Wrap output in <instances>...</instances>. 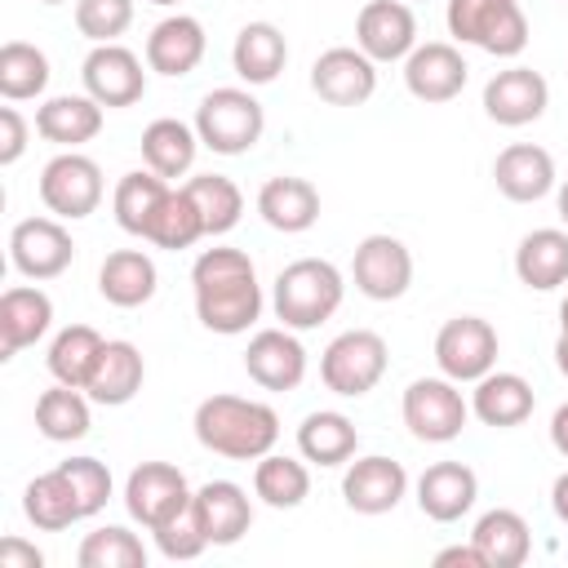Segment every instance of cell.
I'll return each mask as SVG.
<instances>
[{"mask_svg": "<svg viewBox=\"0 0 568 568\" xmlns=\"http://www.w3.org/2000/svg\"><path fill=\"white\" fill-rule=\"evenodd\" d=\"M191 297H195V320L217 337L248 333L266 306L253 257L226 244H213L191 262Z\"/></svg>", "mask_w": 568, "mask_h": 568, "instance_id": "obj_1", "label": "cell"}, {"mask_svg": "<svg viewBox=\"0 0 568 568\" xmlns=\"http://www.w3.org/2000/svg\"><path fill=\"white\" fill-rule=\"evenodd\" d=\"M191 430H195L200 448H209L226 462H257L280 444V413L262 399L209 395L195 404Z\"/></svg>", "mask_w": 568, "mask_h": 568, "instance_id": "obj_2", "label": "cell"}, {"mask_svg": "<svg viewBox=\"0 0 568 568\" xmlns=\"http://www.w3.org/2000/svg\"><path fill=\"white\" fill-rule=\"evenodd\" d=\"M346 297V275L328 262V257H297L275 275L271 288V311L284 328H320L324 320L337 315Z\"/></svg>", "mask_w": 568, "mask_h": 568, "instance_id": "obj_3", "label": "cell"}, {"mask_svg": "<svg viewBox=\"0 0 568 568\" xmlns=\"http://www.w3.org/2000/svg\"><path fill=\"white\" fill-rule=\"evenodd\" d=\"M444 27L457 44H475L493 58H519L532 40L519 0H448Z\"/></svg>", "mask_w": 568, "mask_h": 568, "instance_id": "obj_4", "label": "cell"}, {"mask_svg": "<svg viewBox=\"0 0 568 568\" xmlns=\"http://www.w3.org/2000/svg\"><path fill=\"white\" fill-rule=\"evenodd\" d=\"M195 133H200V146H209L213 155H248L266 133V111L248 89L222 84L200 98Z\"/></svg>", "mask_w": 568, "mask_h": 568, "instance_id": "obj_5", "label": "cell"}, {"mask_svg": "<svg viewBox=\"0 0 568 568\" xmlns=\"http://www.w3.org/2000/svg\"><path fill=\"white\" fill-rule=\"evenodd\" d=\"M386 364H390V346L382 333L373 328H346L337 333L324 355H320V382L342 395V399H359L368 395L382 377H386Z\"/></svg>", "mask_w": 568, "mask_h": 568, "instance_id": "obj_6", "label": "cell"}, {"mask_svg": "<svg viewBox=\"0 0 568 568\" xmlns=\"http://www.w3.org/2000/svg\"><path fill=\"white\" fill-rule=\"evenodd\" d=\"M399 417L413 439L422 444H453L470 422V399L462 395V382L453 377H417L408 382L399 399Z\"/></svg>", "mask_w": 568, "mask_h": 568, "instance_id": "obj_7", "label": "cell"}, {"mask_svg": "<svg viewBox=\"0 0 568 568\" xmlns=\"http://www.w3.org/2000/svg\"><path fill=\"white\" fill-rule=\"evenodd\" d=\"M40 204L62 217V222H80L89 213H98L102 195H106V182H102V169L93 155L84 151H58L44 169H40Z\"/></svg>", "mask_w": 568, "mask_h": 568, "instance_id": "obj_8", "label": "cell"}, {"mask_svg": "<svg viewBox=\"0 0 568 568\" xmlns=\"http://www.w3.org/2000/svg\"><path fill=\"white\" fill-rule=\"evenodd\" d=\"M191 497H195V488L173 462H138L124 479V510L146 532H155L169 519H178L182 510H191Z\"/></svg>", "mask_w": 568, "mask_h": 568, "instance_id": "obj_9", "label": "cell"}, {"mask_svg": "<svg viewBox=\"0 0 568 568\" xmlns=\"http://www.w3.org/2000/svg\"><path fill=\"white\" fill-rule=\"evenodd\" d=\"M497 328L484 315H453L435 333V368L462 386H475L484 373L497 368Z\"/></svg>", "mask_w": 568, "mask_h": 568, "instance_id": "obj_10", "label": "cell"}, {"mask_svg": "<svg viewBox=\"0 0 568 568\" xmlns=\"http://www.w3.org/2000/svg\"><path fill=\"white\" fill-rule=\"evenodd\" d=\"M9 262L22 280H58L75 262V240L62 217H22L9 231Z\"/></svg>", "mask_w": 568, "mask_h": 568, "instance_id": "obj_11", "label": "cell"}, {"mask_svg": "<svg viewBox=\"0 0 568 568\" xmlns=\"http://www.w3.org/2000/svg\"><path fill=\"white\" fill-rule=\"evenodd\" d=\"M351 280L368 302H395L413 284V253L399 235L373 231L351 253Z\"/></svg>", "mask_w": 568, "mask_h": 568, "instance_id": "obj_12", "label": "cell"}, {"mask_svg": "<svg viewBox=\"0 0 568 568\" xmlns=\"http://www.w3.org/2000/svg\"><path fill=\"white\" fill-rule=\"evenodd\" d=\"M408 497V470L404 462L386 457V453H368V457H351L342 470V501L355 515H390L399 501Z\"/></svg>", "mask_w": 568, "mask_h": 568, "instance_id": "obj_13", "label": "cell"}, {"mask_svg": "<svg viewBox=\"0 0 568 568\" xmlns=\"http://www.w3.org/2000/svg\"><path fill=\"white\" fill-rule=\"evenodd\" d=\"M80 84L93 102H102L106 111L111 106H133L142 102L146 93V71H142V58L133 49H124L120 40L115 44H93L80 62Z\"/></svg>", "mask_w": 568, "mask_h": 568, "instance_id": "obj_14", "label": "cell"}, {"mask_svg": "<svg viewBox=\"0 0 568 568\" xmlns=\"http://www.w3.org/2000/svg\"><path fill=\"white\" fill-rule=\"evenodd\" d=\"M311 89L328 106H364L377 93V62L359 44H333L311 62Z\"/></svg>", "mask_w": 568, "mask_h": 568, "instance_id": "obj_15", "label": "cell"}, {"mask_svg": "<svg viewBox=\"0 0 568 568\" xmlns=\"http://www.w3.org/2000/svg\"><path fill=\"white\" fill-rule=\"evenodd\" d=\"M550 106V84L532 67H506L484 84V115L501 129H524Z\"/></svg>", "mask_w": 568, "mask_h": 568, "instance_id": "obj_16", "label": "cell"}, {"mask_svg": "<svg viewBox=\"0 0 568 568\" xmlns=\"http://www.w3.org/2000/svg\"><path fill=\"white\" fill-rule=\"evenodd\" d=\"M244 373L262 390H297L306 377V346L297 342V328H257L244 346Z\"/></svg>", "mask_w": 568, "mask_h": 568, "instance_id": "obj_17", "label": "cell"}, {"mask_svg": "<svg viewBox=\"0 0 568 568\" xmlns=\"http://www.w3.org/2000/svg\"><path fill=\"white\" fill-rule=\"evenodd\" d=\"M470 80V67L462 58L457 44L448 40H426L417 44L408 58H404V89L417 98V102H453Z\"/></svg>", "mask_w": 568, "mask_h": 568, "instance_id": "obj_18", "label": "cell"}, {"mask_svg": "<svg viewBox=\"0 0 568 568\" xmlns=\"http://www.w3.org/2000/svg\"><path fill=\"white\" fill-rule=\"evenodd\" d=\"M355 44L373 62H404L417 49V18L408 0H368L355 13Z\"/></svg>", "mask_w": 568, "mask_h": 568, "instance_id": "obj_19", "label": "cell"}, {"mask_svg": "<svg viewBox=\"0 0 568 568\" xmlns=\"http://www.w3.org/2000/svg\"><path fill=\"white\" fill-rule=\"evenodd\" d=\"M204 49H209L204 22L191 18V13H169V18H160L151 27L142 58H146V71L169 75V80H182V75H191L204 62Z\"/></svg>", "mask_w": 568, "mask_h": 568, "instance_id": "obj_20", "label": "cell"}, {"mask_svg": "<svg viewBox=\"0 0 568 568\" xmlns=\"http://www.w3.org/2000/svg\"><path fill=\"white\" fill-rule=\"evenodd\" d=\"M413 493H417V510H422L426 519H435V524H457V519L470 515L475 501H479V475H475L466 462H430V466L417 475Z\"/></svg>", "mask_w": 568, "mask_h": 568, "instance_id": "obj_21", "label": "cell"}, {"mask_svg": "<svg viewBox=\"0 0 568 568\" xmlns=\"http://www.w3.org/2000/svg\"><path fill=\"white\" fill-rule=\"evenodd\" d=\"M493 182L510 204H537L555 191V155L537 142H510L493 160Z\"/></svg>", "mask_w": 568, "mask_h": 568, "instance_id": "obj_22", "label": "cell"}, {"mask_svg": "<svg viewBox=\"0 0 568 568\" xmlns=\"http://www.w3.org/2000/svg\"><path fill=\"white\" fill-rule=\"evenodd\" d=\"M102 120L106 106L93 102L89 93H53L36 106V133L58 151H80L84 142H93L102 133Z\"/></svg>", "mask_w": 568, "mask_h": 568, "instance_id": "obj_23", "label": "cell"}, {"mask_svg": "<svg viewBox=\"0 0 568 568\" xmlns=\"http://www.w3.org/2000/svg\"><path fill=\"white\" fill-rule=\"evenodd\" d=\"M53 328V297L40 284H13L0 293V359L36 346Z\"/></svg>", "mask_w": 568, "mask_h": 568, "instance_id": "obj_24", "label": "cell"}, {"mask_svg": "<svg viewBox=\"0 0 568 568\" xmlns=\"http://www.w3.org/2000/svg\"><path fill=\"white\" fill-rule=\"evenodd\" d=\"M537 408V395H532V382L524 373H506V368H493L475 382L470 390V417H479L484 426L493 430H515L532 417Z\"/></svg>", "mask_w": 568, "mask_h": 568, "instance_id": "obj_25", "label": "cell"}, {"mask_svg": "<svg viewBox=\"0 0 568 568\" xmlns=\"http://www.w3.org/2000/svg\"><path fill=\"white\" fill-rule=\"evenodd\" d=\"M191 510H195L209 546H235L253 528V497L235 479H209V484H200Z\"/></svg>", "mask_w": 568, "mask_h": 568, "instance_id": "obj_26", "label": "cell"}, {"mask_svg": "<svg viewBox=\"0 0 568 568\" xmlns=\"http://www.w3.org/2000/svg\"><path fill=\"white\" fill-rule=\"evenodd\" d=\"M257 213L271 231L280 235H302L320 222V191L315 182L297 178V173H280V178H266L257 186Z\"/></svg>", "mask_w": 568, "mask_h": 568, "instance_id": "obj_27", "label": "cell"}, {"mask_svg": "<svg viewBox=\"0 0 568 568\" xmlns=\"http://www.w3.org/2000/svg\"><path fill=\"white\" fill-rule=\"evenodd\" d=\"M142 382H146V359H142V351H138L133 342H124V337H111V342L102 346V355H98L89 382H84V395H89L93 404H102V408H120V404H129V399L142 390Z\"/></svg>", "mask_w": 568, "mask_h": 568, "instance_id": "obj_28", "label": "cell"}, {"mask_svg": "<svg viewBox=\"0 0 568 568\" xmlns=\"http://www.w3.org/2000/svg\"><path fill=\"white\" fill-rule=\"evenodd\" d=\"M155 288H160V271H155L151 253H142V248H115L98 266V293H102V302H111L120 311L146 306L155 297Z\"/></svg>", "mask_w": 568, "mask_h": 568, "instance_id": "obj_29", "label": "cell"}, {"mask_svg": "<svg viewBox=\"0 0 568 568\" xmlns=\"http://www.w3.org/2000/svg\"><path fill=\"white\" fill-rule=\"evenodd\" d=\"M515 275L532 293H555L568 284V226H537L515 248Z\"/></svg>", "mask_w": 568, "mask_h": 568, "instance_id": "obj_30", "label": "cell"}, {"mask_svg": "<svg viewBox=\"0 0 568 568\" xmlns=\"http://www.w3.org/2000/svg\"><path fill=\"white\" fill-rule=\"evenodd\" d=\"M470 541H475V550L484 555L488 568H524L528 555H532V528L510 506L484 510L475 519V528H470Z\"/></svg>", "mask_w": 568, "mask_h": 568, "instance_id": "obj_31", "label": "cell"}, {"mask_svg": "<svg viewBox=\"0 0 568 568\" xmlns=\"http://www.w3.org/2000/svg\"><path fill=\"white\" fill-rule=\"evenodd\" d=\"M284 62H288V40H284V31H280L275 22H244V27L235 31L231 67H235V75H240L248 89L280 80Z\"/></svg>", "mask_w": 568, "mask_h": 568, "instance_id": "obj_32", "label": "cell"}, {"mask_svg": "<svg viewBox=\"0 0 568 568\" xmlns=\"http://www.w3.org/2000/svg\"><path fill=\"white\" fill-rule=\"evenodd\" d=\"M195 155H200V133L195 124L186 120H173V115H160L142 129V160L151 173L178 182L195 169Z\"/></svg>", "mask_w": 568, "mask_h": 568, "instance_id": "obj_33", "label": "cell"}, {"mask_svg": "<svg viewBox=\"0 0 568 568\" xmlns=\"http://www.w3.org/2000/svg\"><path fill=\"white\" fill-rule=\"evenodd\" d=\"M297 453L311 466H346L359 453V430L337 408H315L297 426Z\"/></svg>", "mask_w": 568, "mask_h": 568, "instance_id": "obj_34", "label": "cell"}, {"mask_svg": "<svg viewBox=\"0 0 568 568\" xmlns=\"http://www.w3.org/2000/svg\"><path fill=\"white\" fill-rule=\"evenodd\" d=\"M169 186H173V182L160 178V173H151V169H133V173H124V178L115 182V191H111L115 226H120L124 235L146 240V231H151V222H155V213H160Z\"/></svg>", "mask_w": 568, "mask_h": 568, "instance_id": "obj_35", "label": "cell"}, {"mask_svg": "<svg viewBox=\"0 0 568 568\" xmlns=\"http://www.w3.org/2000/svg\"><path fill=\"white\" fill-rule=\"evenodd\" d=\"M253 497L271 510H297L311 497V466L306 457H288V453H266L253 462Z\"/></svg>", "mask_w": 568, "mask_h": 568, "instance_id": "obj_36", "label": "cell"}, {"mask_svg": "<svg viewBox=\"0 0 568 568\" xmlns=\"http://www.w3.org/2000/svg\"><path fill=\"white\" fill-rule=\"evenodd\" d=\"M22 515L40 528V532H62L71 524H80V501H75V488H71V475L62 470V462L44 475H36L27 488H22Z\"/></svg>", "mask_w": 568, "mask_h": 568, "instance_id": "obj_37", "label": "cell"}, {"mask_svg": "<svg viewBox=\"0 0 568 568\" xmlns=\"http://www.w3.org/2000/svg\"><path fill=\"white\" fill-rule=\"evenodd\" d=\"M36 430L53 444H75L93 430V399L80 386H62L53 382L49 390H40L36 399Z\"/></svg>", "mask_w": 568, "mask_h": 568, "instance_id": "obj_38", "label": "cell"}, {"mask_svg": "<svg viewBox=\"0 0 568 568\" xmlns=\"http://www.w3.org/2000/svg\"><path fill=\"white\" fill-rule=\"evenodd\" d=\"M102 346H106V337H102L93 324H67V328L53 333L49 355H44V368H49L53 382L84 390V382H89V373H93Z\"/></svg>", "mask_w": 568, "mask_h": 568, "instance_id": "obj_39", "label": "cell"}, {"mask_svg": "<svg viewBox=\"0 0 568 568\" xmlns=\"http://www.w3.org/2000/svg\"><path fill=\"white\" fill-rule=\"evenodd\" d=\"M186 195L195 200L200 217H204V235L217 240V235H231L244 217V191L226 178V173H195L182 182Z\"/></svg>", "mask_w": 568, "mask_h": 568, "instance_id": "obj_40", "label": "cell"}, {"mask_svg": "<svg viewBox=\"0 0 568 568\" xmlns=\"http://www.w3.org/2000/svg\"><path fill=\"white\" fill-rule=\"evenodd\" d=\"M49 53L27 44V40H4L0 44V98L4 102H27L49 89Z\"/></svg>", "mask_w": 568, "mask_h": 568, "instance_id": "obj_41", "label": "cell"}, {"mask_svg": "<svg viewBox=\"0 0 568 568\" xmlns=\"http://www.w3.org/2000/svg\"><path fill=\"white\" fill-rule=\"evenodd\" d=\"M80 568H146V546L133 528L124 524H102L93 532H84L80 550H75Z\"/></svg>", "mask_w": 568, "mask_h": 568, "instance_id": "obj_42", "label": "cell"}, {"mask_svg": "<svg viewBox=\"0 0 568 568\" xmlns=\"http://www.w3.org/2000/svg\"><path fill=\"white\" fill-rule=\"evenodd\" d=\"M195 240H204V217H200L195 200L186 195V186H169V195H164V204L146 231V244L178 253V248H191Z\"/></svg>", "mask_w": 568, "mask_h": 568, "instance_id": "obj_43", "label": "cell"}, {"mask_svg": "<svg viewBox=\"0 0 568 568\" xmlns=\"http://www.w3.org/2000/svg\"><path fill=\"white\" fill-rule=\"evenodd\" d=\"M133 27V0H75V31L89 44H115Z\"/></svg>", "mask_w": 568, "mask_h": 568, "instance_id": "obj_44", "label": "cell"}, {"mask_svg": "<svg viewBox=\"0 0 568 568\" xmlns=\"http://www.w3.org/2000/svg\"><path fill=\"white\" fill-rule=\"evenodd\" d=\"M62 470L71 475V488H75V501H80V515L84 519H93L106 501H111V493H115V479H111V466L106 462H98V457H67L62 462Z\"/></svg>", "mask_w": 568, "mask_h": 568, "instance_id": "obj_45", "label": "cell"}, {"mask_svg": "<svg viewBox=\"0 0 568 568\" xmlns=\"http://www.w3.org/2000/svg\"><path fill=\"white\" fill-rule=\"evenodd\" d=\"M191 501H195V497H191ZM151 537H155V550H160L169 564H186V559H200V555L209 550V537H204L195 510H182L178 519H169V524L155 528Z\"/></svg>", "mask_w": 568, "mask_h": 568, "instance_id": "obj_46", "label": "cell"}, {"mask_svg": "<svg viewBox=\"0 0 568 568\" xmlns=\"http://www.w3.org/2000/svg\"><path fill=\"white\" fill-rule=\"evenodd\" d=\"M27 138H31V124L22 120L18 106H0V164H18L22 151H27Z\"/></svg>", "mask_w": 568, "mask_h": 568, "instance_id": "obj_47", "label": "cell"}, {"mask_svg": "<svg viewBox=\"0 0 568 568\" xmlns=\"http://www.w3.org/2000/svg\"><path fill=\"white\" fill-rule=\"evenodd\" d=\"M0 568H44V550L22 537H0Z\"/></svg>", "mask_w": 568, "mask_h": 568, "instance_id": "obj_48", "label": "cell"}, {"mask_svg": "<svg viewBox=\"0 0 568 568\" xmlns=\"http://www.w3.org/2000/svg\"><path fill=\"white\" fill-rule=\"evenodd\" d=\"M435 564H439V568H448V564H462V568H488L484 555L475 550V541H466V546H444V550L435 555Z\"/></svg>", "mask_w": 568, "mask_h": 568, "instance_id": "obj_49", "label": "cell"}, {"mask_svg": "<svg viewBox=\"0 0 568 568\" xmlns=\"http://www.w3.org/2000/svg\"><path fill=\"white\" fill-rule=\"evenodd\" d=\"M550 444H555V453L568 462V399L550 413Z\"/></svg>", "mask_w": 568, "mask_h": 568, "instance_id": "obj_50", "label": "cell"}, {"mask_svg": "<svg viewBox=\"0 0 568 568\" xmlns=\"http://www.w3.org/2000/svg\"><path fill=\"white\" fill-rule=\"evenodd\" d=\"M550 510H555V519L568 528V470H559L555 484H550Z\"/></svg>", "mask_w": 568, "mask_h": 568, "instance_id": "obj_51", "label": "cell"}, {"mask_svg": "<svg viewBox=\"0 0 568 568\" xmlns=\"http://www.w3.org/2000/svg\"><path fill=\"white\" fill-rule=\"evenodd\" d=\"M555 368L568 377V333H559V337H555Z\"/></svg>", "mask_w": 568, "mask_h": 568, "instance_id": "obj_52", "label": "cell"}, {"mask_svg": "<svg viewBox=\"0 0 568 568\" xmlns=\"http://www.w3.org/2000/svg\"><path fill=\"white\" fill-rule=\"evenodd\" d=\"M555 209H559V222L568 226V182H564V186L555 191Z\"/></svg>", "mask_w": 568, "mask_h": 568, "instance_id": "obj_53", "label": "cell"}, {"mask_svg": "<svg viewBox=\"0 0 568 568\" xmlns=\"http://www.w3.org/2000/svg\"><path fill=\"white\" fill-rule=\"evenodd\" d=\"M559 333H568V297L559 302Z\"/></svg>", "mask_w": 568, "mask_h": 568, "instance_id": "obj_54", "label": "cell"}, {"mask_svg": "<svg viewBox=\"0 0 568 568\" xmlns=\"http://www.w3.org/2000/svg\"><path fill=\"white\" fill-rule=\"evenodd\" d=\"M146 4H160V9H169V4H182V0H146Z\"/></svg>", "mask_w": 568, "mask_h": 568, "instance_id": "obj_55", "label": "cell"}, {"mask_svg": "<svg viewBox=\"0 0 568 568\" xmlns=\"http://www.w3.org/2000/svg\"><path fill=\"white\" fill-rule=\"evenodd\" d=\"M40 4H67V0H40Z\"/></svg>", "mask_w": 568, "mask_h": 568, "instance_id": "obj_56", "label": "cell"}, {"mask_svg": "<svg viewBox=\"0 0 568 568\" xmlns=\"http://www.w3.org/2000/svg\"><path fill=\"white\" fill-rule=\"evenodd\" d=\"M564 4H568V0H564Z\"/></svg>", "mask_w": 568, "mask_h": 568, "instance_id": "obj_57", "label": "cell"}]
</instances>
